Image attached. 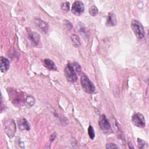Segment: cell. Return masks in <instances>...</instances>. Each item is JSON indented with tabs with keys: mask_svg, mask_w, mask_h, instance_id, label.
I'll return each mask as SVG.
<instances>
[{
	"mask_svg": "<svg viewBox=\"0 0 149 149\" xmlns=\"http://www.w3.org/2000/svg\"><path fill=\"white\" fill-rule=\"evenodd\" d=\"M26 101L28 104H29L30 106H32L34 104V99L31 96H29L26 98Z\"/></svg>",
	"mask_w": 149,
	"mask_h": 149,
	"instance_id": "obj_20",
	"label": "cell"
},
{
	"mask_svg": "<svg viewBox=\"0 0 149 149\" xmlns=\"http://www.w3.org/2000/svg\"><path fill=\"white\" fill-rule=\"evenodd\" d=\"M72 65H73L74 70H75V71L76 72V73H80L81 70L80 65L77 62H74L73 63H72Z\"/></svg>",
	"mask_w": 149,
	"mask_h": 149,
	"instance_id": "obj_18",
	"label": "cell"
},
{
	"mask_svg": "<svg viewBox=\"0 0 149 149\" xmlns=\"http://www.w3.org/2000/svg\"><path fill=\"white\" fill-rule=\"evenodd\" d=\"M88 134L91 139L93 140L94 139V137H95V132H94L93 127L91 125H90L88 128Z\"/></svg>",
	"mask_w": 149,
	"mask_h": 149,
	"instance_id": "obj_17",
	"label": "cell"
},
{
	"mask_svg": "<svg viewBox=\"0 0 149 149\" xmlns=\"http://www.w3.org/2000/svg\"><path fill=\"white\" fill-rule=\"evenodd\" d=\"M61 9L65 11V12H68L69 11L70 7H69V3L68 2H66L65 3H63L62 6H61Z\"/></svg>",
	"mask_w": 149,
	"mask_h": 149,
	"instance_id": "obj_19",
	"label": "cell"
},
{
	"mask_svg": "<svg viewBox=\"0 0 149 149\" xmlns=\"http://www.w3.org/2000/svg\"><path fill=\"white\" fill-rule=\"evenodd\" d=\"M81 85L83 90L89 94H92L95 91V86L90 80L89 78L85 74H83L80 78Z\"/></svg>",
	"mask_w": 149,
	"mask_h": 149,
	"instance_id": "obj_2",
	"label": "cell"
},
{
	"mask_svg": "<svg viewBox=\"0 0 149 149\" xmlns=\"http://www.w3.org/2000/svg\"><path fill=\"white\" fill-rule=\"evenodd\" d=\"M65 75L66 79L70 82H75L77 79V73L72 63L66 65L65 69Z\"/></svg>",
	"mask_w": 149,
	"mask_h": 149,
	"instance_id": "obj_4",
	"label": "cell"
},
{
	"mask_svg": "<svg viewBox=\"0 0 149 149\" xmlns=\"http://www.w3.org/2000/svg\"><path fill=\"white\" fill-rule=\"evenodd\" d=\"M44 66L49 70H56L57 68L55 63L49 59H45L44 61Z\"/></svg>",
	"mask_w": 149,
	"mask_h": 149,
	"instance_id": "obj_13",
	"label": "cell"
},
{
	"mask_svg": "<svg viewBox=\"0 0 149 149\" xmlns=\"http://www.w3.org/2000/svg\"><path fill=\"white\" fill-rule=\"evenodd\" d=\"M9 68V62L8 59L5 57H1V70L2 72L7 71Z\"/></svg>",
	"mask_w": 149,
	"mask_h": 149,
	"instance_id": "obj_12",
	"label": "cell"
},
{
	"mask_svg": "<svg viewBox=\"0 0 149 149\" xmlns=\"http://www.w3.org/2000/svg\"><path fill=\"white\" fill-rule=\"evenodd\" d=\"M98 8L95 5H93L90 8L89 13L90 14L91 16H96L98 14Z\"/></svg>",
	"mask_w": 149,
	"mask_h": 149,
	"instance_id": "obj_16",
	"label": "cell"
},
{
	"mask_svg": "<svg viewBox=\"0 0 149 149\" xmlns=\"http://www.w3.org/2000/svg\"><path fill=\"white\" fill-rule=\"evenodd\" d=\"M9 96L12 102L15 105H20L24 102V95L22 93L16 89L10 88L9 91Z\"/></svg>",
	"mask_w": 149,
	"mask_h": 149,
	"instance_id": "obj_1",
	"label": "cell"
},
{
	"mask_svg": "<svg viewBox=\"0 0 149 149\" xmlns=\"http://www.w3.org/2000/svg\"><path fill=\"white\" fill-rule=\"evenodd\" d=\"M72 12L77 16L81 15L84 11V6L81 1H75L72 6Z\"/></svg>",
	"mask_w": 149,
	"mask_h": 149,
	"instance_id": "obj_8",
	"label": "cell"
},
{
	"mask_svg": "<svg viewBox=\"0 0 149 149\" xmlns=\"http://www.w3.org/2000/svg\"><path fill=\"white\" fill-rule=\"evenodd\" d=\"M35 23L42 32H43L44 33H47L48 30V25L46 22H44L40 19H36Z\"/></svg>",
	"mask_w": 149,
	"mask_h": 149,
	"instance_id": "obj_9",
	"label": "cell"
},
{
	"mask_svg": "<svg viewBox=\"0 0 149 149\" xmlns=\"http://www.w3.org/2000/svg\"><path fill=\"white\" fill-rule=\"evenodd\" d=\"M98 123H99L100 129L105 133L108 132L111 129V125H110L109 121L108 120V119H107L105 115H101V116L99 119Z\"/></svg>",
	"mask_w": 149,
	"mask_h": 149,
	"instance_id": "obj_7",
	"label": "cell"
},
{
	"mask_svg": "<svg viewBox=\"0 0 149 149\" xmlns=\"http://www.w3.org/2000/svg\"><path fill=\"white\" fill-rule=\"evenodd\" d=\"M29 38L32 42L36 44H38L40 41V35L36 32H30L29 34Z\"/></svg>",
	"mask_w": 149,
	"mask_h": 149,
	"instance_id": "obj_14",
	"label": "cell"
},
{
	"mask_svg": "<svg viewBox=\"0 0 149 149\" xmlns=\"http://www.w3.org/2000/svg\"><path fill=\"white\" fill-rule=\"evenodd\" d=\"M137 143H138V147H139V148H143L144 147L145 142H144L143 140H141V139L138 138V139H137Z\"/></svg>",
	"mask_w": 149,
	"mask_h": 149,
	"instance_id": "obj_21",
	"label": "cell"
},
{
	"mask_svg": "<svg viewBox=\"0 0 149 149\" xmlns=\"http://www.w3.org/2000/svg\"><path fill=\"white\" fill-rule=\"evenodd\" d=\"M133 124L139 127H144L146 126V120L144 116L140 113H135L132 118Z\"/></svg>",
	"mask_w": 149,
	"mask_h": 149,
	"instance_id": "obj_6",
	"label": "cell"
},
{
	"mask_svg": "<svg viewBox=\"0 0 149 149\" xmlns=\"http://www.w3.org/2000/svg\"><path fill=\"white\" fill-rule=\"evenodd\" d=\"M71 38H72V42L74 46L77 47L80 45V40L79 37L77 35L72 34L71 36Z\"/></svg>",
	"mask_w": 149,
	"mask_h": 149,
	"instance_id": "obj_15",
	"label": "cell"
},
{
	"mask_svg": "<svg viewBox=\"0 0 149 149\" xmlns=\"http://www.w3.org/2000/svg\"><path fill=\"white\" fill-rule=\"evenodd\" d=\"M117 24V20L116 16L113 13H110L107 17V26H114Z\"/></svg>",
	"mask_w": 149,
	"mask_h": 149,
	"instance_id": "obj_11",
	"label": "cell"
},
{
	"mask_svg": "<svg viewBox=\"0 0 149 149\" xmlns=\"http://www.w3.org/2000/svg\"><path fill=\"white\" fill-rule=\"evenodd\" d=\"M131 26L136 37L139 39H143L145 37V31L143 25L137 20H133Z\"/></svg>",
	"mask_w": 149,
	"mask_h": 149,
	"instance_id": "obj_3",
	"label": "cell"
},
{
	"mask_svg": "<svg viewBox=\"0 0 149 149\" xmlns=\"http://www.w3.org/2000/svg\"><path fill=\"white\" fill-rule=\"evenodd\" d=\"M4 131L9 137H12L16 132V125L14 121L12 119L4 120L3 122Z\"/></svg>",
	"mask_w": 149,
	"mask_h": 149,
	"instance_id": "obj_5",
	"label": "cell"
},
{
	"mask_svg": "<svg viewBox=\"0 0 149 149\" xmlns=\"http://www.w3.org/2000/svg\"><path fill=\"white\" fill-rule=\"evenodd\" d=\"M56 137V133H54L52 134L51 136V137H50V141H52Z\"/></svg>",
	"mask_w": 149,
	"mask_h": 149,
	"instance_id": "obj_24",
	"label": "cell"
},
{
	"mask_svg": "<svg viewBox=\"0 0 149 149\" xmlns=\"http://www.w3.org/2000/svg\"><path fill=\"white\" fill-rule=\"evenodd\" d=\"M19 128L21 130H29L30 125L27 120L24 118H22L18 120Z\"/></svg>",
	"mask_w": 149,
	"mask_h": 149,
	"instance_id": "obj_10",
	"label": "cell"
},
{
	"mask_svg": "<svg viewBox=\"0 0 149 149\" xmlns=\"http://www.w3.org/2000/svg\"><path fill=\"white\" fill-rule=\"evenodd\" d=\"M64 24H65V27H66L67 29H68V30H69L72 29V23H71L70 22H69L68 20H64Z\"/></svg>",
	"mask_w": 149,
	"mask_h": 149,
	"instance_id": "obj_22",
	"label": "cell"
},
{
	"mask_svg": "<svg viewBox=\"0 0 149 149\" xmlns=\"http://www.w3.org/2000/svg\"><path fill=\"white\" fill-rule=\"evenodd\" d=\"M107 148H119V147L114 143H108L106 145Z\"/></svg>",
	"mask_w": 149,
	"mask_h": 149,
	"instance_id": "obj_23",
	"label": "cell"
}]
</instances>
